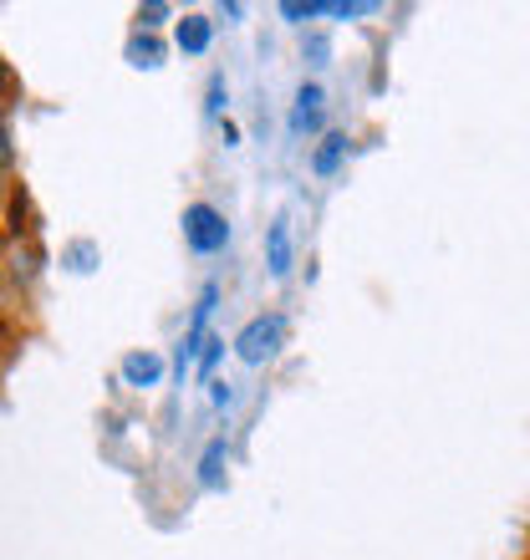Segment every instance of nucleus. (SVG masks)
I'll list each match as a JSON object with an SVG mask.
<instances>
[{
	"label": "nucleus",
	"instance_id": "obj_1",
	"mask_svg": "<svg viewBox=\"0 0 530 560\" xmlns=\"http://www.w3.org/2000/svg\"><path fill=\"white\" fill-rule=\"evenodd\" d=\"M280 341H286V316L270 311V316H255V322L235 337V357L245 368H265V362L280 352Z\"/></svg>",
	"mask_w": 530,
	"mask_h": 560
},
{
	"label": "nucleus",
	"instance_id": "obj_2",
	"mask_svg": "<svg viewBox=\"0 0 530 560\" xmlns=\"http://www.w3.org/2000/svg\"><path fill=\"white\" fill-rule=\"evenodd\" d=\"M224 220H220V209H209V205H189L184 209V240H189V250L199 255H215L224 250Z\"/></svg>",
	"mask_w": 530,
	"mask_h": 560
},
{
	"label": "nucleus",
	"instance_id": "obj_3",
	"mask_svg": "<svg viewBox=\"0 0 530 560\" xmlns=\"http://www.w3.org/2000/svg\"><path fill=\"white\" fill-rule=\"evenodd\" d=\"M326 118V92L316 88V82H307V88L296 92V107H291V133H316Z\"/></svg>",
	"mask_w": 530,
	"mask_h": 560
},
{
	"label": "nucleus",
	"instance_id": "obj_4",
	"mask_svg": "<svg viewBox=\"0 0 530 560\" xmlns=\"http://www.w3.org/2000/svg\"><path fill=\"white\" fill-rule=\"evenodd\" d=\"M265 266H270L276 280L291 276V224L286 220H276L270 224V235H265Z\"/></svg>",
	"mask_w": 530,
	"mask_h": 560
},
{
	"label": "nucleus",
	"instance_id": "obj_5",
	"mask_svg": "<svg viewBox=\"0 0 530 560\" xmlns=\"http://www.w3.org/2000/svg\"><path fill=\"white\" fill-rule=\"evenodd\" d=\"M123 377H128L132 387H153L163 377V357H153V352H132V357H123Z\"/></svg>",
	"mask_w": 530,
	"mask_h": 560
},
{
	"label": "nucleus",
	"instance_id": "obj_6",
	"mask_svg": "<svg viewBox=\"0 0 530 560\" xmlns=\"http://www.w3.org/2000/svg\"><path fill=\"white\" fill-rule=\"evenodd\" d=\"M174 42L178 51H189V57H199V51H209V21L205 15H184L174 31Z\"/></svg>",
	"mask_w": 530,
	"mask_h": 560
},
{
	"label": "nucleus",
	"instance_id": "obj_7",
	"mask_svg": "<svg viewBox=\"0 0 530 560\" xmlns=\"http://www.w3.org/2000/svg\"><path fill=\"white\" fill-rule=\"evenodd\" d=\"M342 153H347V138H342V133H326L322 148H316V159H311V168H316V174H337Z\"/></svg>",
	"mask_w": 530,
	"mask_h": 560
},
{
	"label": "nucleus",
	"instance_id": "obj_8",
	"mask_svg": "<svg viewBox=\"0 0 530 560\" xmlns=\"http://www.w3.org/2000/svg\"><path fill=\"white\" fill-rule=\"evenodd\" d=\"M230 458V448H224V439H215L205 448V458H199V485H220V464Z\"/></svg>",
	"mask_w": 530,
	"mask_h": 560
},
{
	"label": "nucleus",
	"instance_id": "obj_9",
	"mask_svg": "<svg viewBox=\"0 0 530 560\" xmlns=\"http://www.w3.org/2000/svg\"><path fill=\"white\" fill-rule=\"evenodd\" d=\"M138 21H143L148 31L163 26V21H169V5H163V0H148V5H138Z\"/></svg>",
	"mask_w": 530,
	"mask_h": 560
},
{
	"label": "nucleus",
	"instance_id": "obj_10",
	"mask_svg": "<svg viewBox=\"0 0 530 560\" xmlns=\"http://www.w3.org/2000/svg\"><path fill=\"white\" fill-rule=\"evenodd\" d=\"M280 15H286V21H307V15H322V5H316V0H307V5H301V0H286Z\"/></svg>",
	"mask_w": 530,
	"mask_h": 560
},
{
	"label": "nucleus",
	"instance_id": "obj_11",
	"mask_svg": "<svg viewBox=\"0 0 530 560\" xmlns=\"http://www.w3.org/2000/svg\"><path fill=\"white\" fill-rule=\"evenodd\" d=\"M132 57H138V67H159V46H153V42H138V46H132Z\"/></svg>",
	"mask_w": 530,
	"mask_h": 560
},
{
	"label": "nucleus",
	"instance_id": "obj_12",
	"mask_svg": "<svg viewBox=\"0 0 530 560\" xmlns=\"http://www.w3.org/2000/svg\"><path fill=\"white\" fill-rule=\"evenodd\" d=\"M209 398H215V408H224L235 393H230V383H209Z\"/></svg>",
	"mask_w": 530,
	"mask_h": 560
},
{
	"label": "nucleus",
	"instance_id": "obj_13",
	"mask_svg": "<svg viewBox=\"0 0 530 560\" xmlns=\"http://www.w3.org/2000/svg\"><path fill=\"white\" fill-rule=\"evenodd\" d=\"M5 159H11V128H5V118H0V168H5Z\"/></svg>",
	"mask_w": 530,
	"mask_h": 560
},
{
	"label": "nucleus",
	"instance_id": "obj_14",
	"mask_svg": "<svg viewBox=\"0 0 530 560\" xmlns=\"http://www.w3.org/2000/svg\"><path fill=\"white\" fill-rule=\"evenodd\" d=\"M220 107H224V88L215 82V88H209V113H220Z\"/></svg>",
	"mask_w": 530,
	"mask_h": 560
},
{
	"label": "nucleus",
	"instance_id": "obj_15",
	"mask_svg": "<svg viewBox=\"0 0 530 560\" xmlns=\"http://www.w3.org/2000/svg\"><path fill=\"white\" fill-rule=\"evenodd\" d=\"M5 82H11V72H5V61H0V92H5Z\"/></svg>",
	"mask_w": 530,
	"mask_h": 560
},
{
	"label": "nucleus",
	"instance_id": "obj_16",
	"mask_svg": "<svg viewBox=\"0 0 530 560\" xmlns=\"http://www.w3.org/2000/svg\"><path fill=\"white\" fill-rule=\"evenodd\" d=\"M0 194H5V174H0Z\"/></svg>",
	"mask_w": 530,
	"mask_h": 560
}]
</instances>
